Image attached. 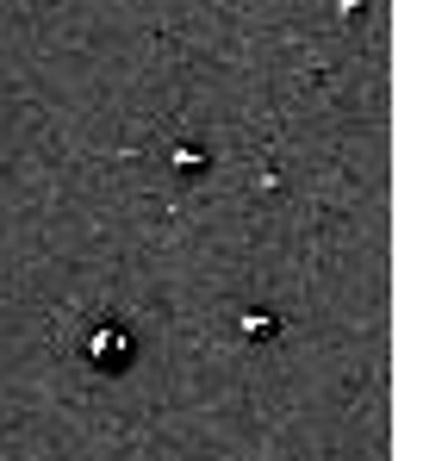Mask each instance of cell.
Listing matches in <instances>:
<instances>
[{"label":"cell","instance_id":"6da1fadb","mask_svg":"<svg viewBox=\"0 0 448 461\" xmlns=\"http://www.w3.org/2000/svg\"><path fill=\"white\" fill-rule=\"evenodd\" d=\"M81 356L100 362V368H125V362H131V337H125L119 324H106V330H94V337L81 343Z\"/></svg>","mask_w":448,"mask_h":461}]
</instances>
